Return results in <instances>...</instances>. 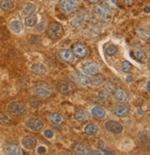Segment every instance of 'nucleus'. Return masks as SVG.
Returning <instances> with one entry per match:
<instances>
[{
	"label": "nucleus",
	"mask_w": 150,
	"mask_h": 155,
	"mask_svg": "<svg viewBox=\"0 0 150 155\" xmlns=\"http://www.w3.org/2000/svg\"><path fill=\"white\" fill-rule=\"evenodd\" d=\"M7 151L9 155H21L22 150L17 145H9L7 148Z\"/></svg>",
	"instance_id": "bb28decb"
},
{
	"label": "nucleus",
	"mask_w": 150,
	"mask_h": 155,
	"mask_svg": "<svg viewBox=\"0 0 150 155\" xmlns=\"http://www.w3.org/2000/svg\"><path fill=\"white\" fill-rule=\"evenodd\" d=\"M23 155H31V154H23Z\"/></svg>",
	"instance_id": "49530a36"
},
{
	"label": "nucleus",
	"mask_w": 150,
	"mask_h": 155,
	"mask_svg": "<svg viewBox=\"0 0 150 155\" xmlns=\"http://www.w3.org/2000/svg\"><path fill=\"white\" fill-rule=\"evenodd\" d=\"M101 150L106 154V155H116L114 152H112L111 150H107V149H105L104 147L103 148H101Z\"/></svg>",
	"instance_id": "58836bf2"
},
{
	"label": "nucleus",
	"mask_w": 150,
	"mask_h": 155,
	"mask_svg": "<svg viewBox=\"0 0 150 155\" xmlns=\"http://www.w3.org/2000/svg\"><path fill=\"white\" fill-rule=\"evenodd\" d=\"M37 151H38V154H40V155H44V154L46 153V147L41 146V147H39V148H38V150H37Z\"/></svg>",
	"instance_id": "4c0bfd02"
},
{
	"label": "nucleus",
	"mask_w": 150,
	"mask_h": 155,
	"mask_svg": "<svg viewBox=\"0 0 150 155\" xmlns=\"http://www.w3.org/2000/svg\"><path fill=\"white\" fill-rule=\"evenodd\" d=\"M133 54H134V57L135 58L136 60L140 61V62H145L146 59H147V55H146V53L143 50V49H140V48H136L133 51Z\"/></svg>",
	"instance_id": "f3484780"
},
{
	"label": "nucleus",
	"mask_w": 150,
	"mask_h": 155,
	"mask_svg": "<svg viewBox=\"0 0 150 155\" xmlns=\"http://www.w3.org/2000/svg\"><path fill=\"white\" fill-rule=\"evenodd\" d=\"M27 127L33 130V131H41L44 127V123L42 120H40L39 118H36V117H31L27 120L26 122Z\"/></svg>",
	"instance_id": "1a4fd4ad"
},
{
	"label": "nucleus",
	"mask_w": 150,
	"mask_h": 155,
	"mask_svg": "<svg viewBox=\"0 0 150 155\" xmlns=\"http://www.w3.org/2000/svg\"><path fill=\"white\" fill-rule=\"evenodd\" d=\"M46 33L47 36L50 39H52V40H59V39L62 37L64 33V30L61 24L58 22H51L47 27Z\"/></svg>",
	"instance_id": "f257e3e1"
},
{
	"label": "nucleus",
	"mask_w": 150,
	"mask_h": 155,
	"mask_svg": "<svg viewBox=\"0 0 150 155\" xmlns=\"http://www.w3.org/2000/svg\"><path fill=\"white\" fill-rule=\"evenodd\" d=\"M72 54H74V56L84 58L90 54V49L86 45L83 43H76L72 46Z\"/></svg>",
	"instance_id": "39448f33"
},
{
	"label": "nucleus",
	"mask_w": 150,
	"mask_h": 155,
	"mask_svg": "<svg viewBox=\"0 0 150 155\" xmlns=\"http://www.w3.org/2000/svg\"><path fill=\"white\" fill-rule=\"evenodd\" d=\"M99 128L96 125V124H88L85 127H84V132L87 134V135H90V136H95L97 134Z\"/></svg>",
	"instance_id": "4be33fe9"
},
{
	"label": "nucleus",
	"mask_w": 150,
	"mask_h": 155,
	"mask_svg": "<svg viewBox=\"0 0 150 155\" xmlns=\"http://www.w3.org/2000/svg\"><path fill=\"white\" fill-rule=\"evenodd\" d=\"M114 97H115V100L118 104H124L126 103H128L129 101V94L128 92L123 90V89H117L115 91L114 93Z\"/></svg>",
	"instance_id": "9b49d317"
},
{
	"label": "nucleus",
	"mask_w": 150,
	"mask_h": 155,
	"mask_svg": "<svg viewBox=\"0 0 150 155\" xmlns=\"http://www.w3.org/2000/svg\"><path fill=\"white\" fill-rule=\"evenodd\" d=\"M10 28L11 30L16 32V33H19V32H21L23 29V25L22 23V21H14L10 23Z\"/></svg>",
	"instance_id": "a878e982"
},
{
	"label": "nucleus",
	"mask_w": 150,
	"mask_h": 155,
	"mask_svg": "<svg viewBox=\"0 0 150 155\" xmlns=\"http://www.w3.org/2000/svg\"><path fill=\"white\" fill-rule=\"evenodd\" d=\"M0 124L10 125V124H12V120L8 114H6L3 112H0Z\"/></svg>",
	"instance_id": "c85d7f7f"
},
{
	"label": "nucleus",
	"mask_w": 150,
	"mask_h": 155,
	"mask_svg": "<svg viewBox=\"0 0 150 155\" xmlns=\"http://www.w3.org/2000/svg\"><path fill=\"white\" fill-rule=\"evenodd\" d=\"M145 10H146V11H145L146 13H149V7H147V8H146V9H145Z\"/></svg>",
	"instance_id": "37998d69"
},
{
	"label": "nucleus",
	"mask_w": 150,
	"mask_h": 155,
	"mask_svg": "<svg viewBox=\"0 0 150 155\" xmlns=\"http://www.w3.org/2000/svg\"><path fill=\"white\" fill-rule=\"evenodd\" d=\"M74 118H75V120H77L79 122L86 121L89 118V113L87 111H84V110L77 111L74 114Z\"/></svg>",
	"instance_id": "a211bd4d"
},
{
	"label": "nucleus",
	"mask_w": 150,
	"mask_h": 155,
	"mask_svg": "<svg viewBox=\"0 0 150 155\" xmlns=\"http://www.w3.org/2000/svg\"><path fill=\"white\" fill-rule=\"evenodd\" d=\"M104 82V78L102 76H95V78L91 81V83L95 86H100Z\"/></svg>",
	"instance_id": "2f4dec72"
},
{
	"label": "nucleus",
	"mask_w": 150,
	"mask_h": 155,
	"mask_svg": "<svg viewBox=\"0 0 150 155\" xmlns=\"http://www.w3.org/2000/svg\"><path fill=\"white\" fill-rule=\"evenodd\" d=\"M60 155H70V154H68V153H61Z\"/></svg>",
	"instance_id": "a18cd8bd"
},
{
	"label": "nucleus",
	"mask_w": 150,
	"mask_h": 155,
	"mask_svg": "<svg viewBox=\"0 0 150 155\" xmlns=\"http://www.w3.org/2000/svg\"><path fill=\"white\" fill-rule=\"evenodd\" d=\"M49 120L50 122L55 126H60L64 123V117L58 113H53L49 115Z\"/></svg>",
	"instance_id": "2eb2a0df"
},
{
	"label": "nucleus",
	"mask_w": 150,
	"mask_h": 155,
	"mask_svg": "<svg viewBox=\"0 0 150 155\" xmlns=\"http://www.w3.org/2000/svg\"><path fill=\"white\" fill-rule=\"evenodd\" d=\"M32 71L35 75H44L46 72V68L43 64H35L32 67Z\"/></svg>",
	"instance_id": "412c9836"
},
{
	"label": "nucleus",
	"mask_w": 150,
	"mask_h": 155,
	"mask_svg": "<svg viewBox=\"0 0 150 155\" xmlns=\"http://www.w3.org/2000/svg\"><path fill=\"white\" fill-rule=\"evenodd\" d=\"M105 53L108 56H112V55H114L116 53H117V47L113 45H108L106 49H105Z\"/></svg>",
	"instance_id": "c756f323"
},
{
	"label": "nucleus",
	"mask_w": 150,
	"mask_h": 155,
	"mask_svg": "<svg viewBox=\"0 0 150 155\" xmlns=\"http://www.w3.org/2000/svg\"><path fill=\"white\" fill-rule=\"evenodd\" d=\"M92 114L95 116L96 118L102 119L106 116V111L104 108H102L100 106H96L92 109Z\"/></svg>",
	"instance_id": "6ab92c4d"
},
{
	"label": "nucleus",
	"mask_w": 150,
	"mask_h": 155,
	"mask_svg": "<svg viewBox=\"0 0 150 155\" xmlns=\"http://www.w3.org/2000/svg\"><path fill=\"white\" fill-rule=\"evenodd\" d=\"M16 6V0H2L0 2V8L4 11H11Z\"/></svg>",
	"instance_id": "dca6fc26"
},
{
	"label": "nucleus",
	"mask_w": 150,
	"mask_h": 155,
	"mask_svg": "<svg viewBox=\"0 0 150 155\" xmlns=\"http://www.w3.org/2000/svg\"><path fill=\"white\" fill-rule=\"evenodd\" d=\"M132 68H133V65L131 64L129 61H124V62H122L121 69H122V71H123V72L128 73V72H130L131 70H132Z\"/></svg>",
	"instance_id": "72a5a7b5"
},
{
	"label": "nucleus",
	"mask_w": 150,
	"mask_h": 155,
	"mask_svg": "<svg viewBox=\"0 0 150 155\" xmlns=\"http://www.w3.org/2000/svg\"><path fill=\"white\" fill-rule=\"evenodd\" d=\"M8 112L14 116H23L26 114V108L21 102H12L8 105Z\"/></svg>",
	"instance_id": "20e7f679"
},
{
	"label": "nucleus",
	"mask_w": 150,
	"mask_h": 155,
	"mask_svg": "<svg viewBox=\"0 0 150 155\" xmlns=\"http://www.w3.org/2000/svg\"><path fill=\"white\" fill-rule=\"evenodd\" d=\"M37 21H38V18H37V17L35 15L27 16L25 18V25L28 27H33L36 25Z\"/></svg>",
	"instance_id": "cd10ccee"
},
{
	"label": "nucleus",
	"mask_w": 150,
	"mask_h": 155,
	"mask_svg": "<svg viewBox=\"0 0 150 155\" xmlns=\"http://www.w3.org/2000/svg\"><path fill=\"white\" fill-rule=\"evenodd\" d=\"M44 135H45V137L46 138H47V139H51L52 137H53V132L51 131V130H49V129H47V130H46L45 132H44Z\"/></svg>",
	"instance_id": "e433bc0d"
},
{
	"label": "nucleus",
	"mask_w": 150,
	"mask_h": 155,
	"mask_svg": "<svg viewBox=\"0 0 150 155\" xmlns=\"http://www.w3.org/2000/svg\"><path fill=\"white\" fill-rule=\"evenodd\" d=\"M83 71L85 75L96 76L99 73V68L94 62H86L83 65Z\"/></svg>",
	"instance_id": "0eeeda50"
},
{
	"label": "nucleus",
	"mask_w": 150,
	"mask_h": 155,
	"mask_svg": "<svg viewBox=\"0 0 150 155\" xmlns=\"http://www.w3.org/2000/svg\"><path fill=\"white\" fill-rule=\"evenodd\" d=\"M32 91L34 95L42 97V98H47V97L51 96L53 93L52 87L46 82H40L38 84H36L33 87Z\"/></svg>",
	"instance_id": "f03ea898"
},
{
	"label": "nucleus",
	"mask_w": 150,
	"mask_h": 155,
	"mask_svg": "<svg viewBox=\"0 0 150 155\" xmlns=\"http://www.w3.org/2000/svg\"><path fill=\"white\" fill-rule=\"evenodd\" d=\"M147 92H149V82H147Z\"/></svg>",
	"instance_id": "c03bdc74"
},
{
	"label": "nucleus",
	"mask_w": 150,
	"mask_h": 155,
	"mask_svg": "<svg viewBox=\"0 0 150 155\" xmlns=\"http://www.w3.org/2000/svg\"><path fill=\"white\" fill-rule=\"evenodd\" d=\"M82 23H83V19L81 18H80V19H78V18H76L71 21V25L73 27H79V26L82 25Z\"/></svg>",
	"instance_id": "f704fd0d"
},
{
	"label": "nucleus",
	"mask_w": 150,
	"mask_h": 155,
	"mask_svg": "<svg viewBox=\"0 0 150 155\" xmlns=\"http://www.w3.org/2000/svg\"><path fill=\"white\" fill-rule=\"evenodd\" d=\"M127 81H133V77L132 76H128L127 77Z\"/></svg>",
	"instance_id": "a19ab883"
},
{
	"label": "nucleus",
	"mask_w": 150,
	"mask_h": 155,
	"mask_svg": "<svg viewBox=\"0 0 150 155\" xmlns=\"http://www.w3.org/2000/svg\"><path fill=\"white\" fill-rule=\"evenodd\" d=\"M89 2H91V3H97L99 0H88Z\"/></svg>",
	"instance_id": "79ce46f5"
},
{
	"label": "nucleus",
	"mask_w": 150,
	"mask_h": 155,
	"mask_svg": "<svg viewBox=\"0 0 150 155\" xmlns=\"http://www.w3.org/2000/svg\"><path fill=\"white\" fill-rule=\"evenodd\" d=\"M114 114L119 117H126L130 114V109L126 106H120L115 110Z\"/></svg>",
	"instance_id": "5701e85b"
},
{
	"label": "nucleus",
	"mask_w": 150,
	"mask_h": 155,
	"mask_svg": "<svg viewBox=\"0 0 150 155\" xmlns=\"http://www.w3.org/2000/svg\"><path fill=\"white\" fill-rule=\"evenodd\" d=\"M105 90L107 91L108 92L112 91L114 90V84L112 83V82H107V83L106 84V86H105Z\"/></svg>",
	"instance_id": "c9c22d12"
},
{
	"label": "nucleus",
	"mask_w": 150,
	"mask_h": 155,
	"mask_svg": "<svg viewBox=\"0 0 150 155\" xmlns=\"http://www.w3.org/2000/svg\"><path fill=\"white\" fill-rule=\"evenodd\" d=\"M60 8L68 15L75 13L78 9L79 2L78 0H60Z\"/></svg>",
	"instance_id": "7ed1b4c3"
},
{
	"label": "nucleus",
	"mask_w": 150,
	"mask_h": 155,
	"mask_svg": "<svg viewBox=\"0 0 150 155\" xmlns=\"http://www.w3.org/2000/svg\"><path fill=\"white\" fill-rule=\"evenodd\" d=\"M95 12L99 18H108L111 16V9L108 7H107L105 4L97 5L95 7Z\"/></svg>",
	"instance_id": "9d476101"
},
{
	"label": "nucleus",
	"mask_w": 150,
	"mask_h": 155,
	"mask_svg": "<svg viewBox=\"0 0 150 155\" xmlns=\"http://www.w3.org/2000/svg\"><path fill=\"white\" fill-rule=\"evenodd\" d=\"M59 55H60V57L61 58V60L64 61V62H66V63L71 64V63L74 61V54H73L72 52L70 51V50L61 49V50H60V52H59Z\"/></svg>",
	"instance_id": "f8f14e48"
},
{
	"label": "nucleus",
	"mask_w": 150,
	"mask_h": 155,
	"mask_svg": "<svg viewBox=\"0 0 150 155\" xmlns=\"http://www.w3.org/2000/svg\"><path fill=\"white\" fill-rule=\"evenodd\" d=\"M137 35L139 38H141L144 41H148L149 37H150V33H149V29L147 28H140L137 31Z\"/></svg>",
	"instance_id": "b1692460"
},
{
	"label": "nucleus",
	"mask_w": 150,
	"mask_h": 155,
	"mask_svg": "<svg viewBox=\"0 0 150 155\" xmlns=\"http://www.w3.org/2000/svg\"><path fill=\"white\" fill-rule=\"evenodd\" d=\"M76 81L82 86H88L91 84V80L87 77V75H84V74H77Z\"/></svg>",
	"instance_id": "aec40b11"
},
{
	"label": "nucleus",
	"mask_w": 150,
	"mask_h": 155,
	"mask_svg": "<svg viewBox=\"0 0 150 155\" xmlns=\"http://www.w3.org/2000/svg\"><path fill=\"white\" fill-rule=\"evenodd\" d=\"M88 155H102V153L98 150H90V152L88 153Z\"/></svg>",
	"instance_id": "ea45409f"
},
{
	"label": "nucleus",
	"mask_w": 150,
	"mask_h": 155,
	"mask_svg": "<svg viewBox=\"0 0 150 155\" xmlns=\"http://www.w3.org/2000/svg\"><path fill=\"white\" fill-rule=\"evenodd\" d=\"M104 4L110 9H115L117 8L118 0H104Z\"/></svg>",
	"instance_id": "473e14b6"
},
{
	"label": "nucleus",
	"mask_w": 150,
	"mask_h": 155,
	"mask_svg": "<svg viewBox=\"0 0 150 155\" xmlns=\"http://www.w3.org/2000/svg\"><path fill=\"white\" fill-rule=\"evenodd\" d=\"M22 146L27 149V150H33L35 147H36V144H37V140L35 138L32 137V136H26L22 139Z\"/></svg>",
	"instance_id": "ddd939ff"
},
{
	"label": "nucleus",
	"mask_w": 150,
	"mask_h": 155,
	"mask_svg": "<svg viewBox=\"0 0 150 155\" xmlns=\"http://www.w3.org/2000/svg\"><path fill=\"white\" fill-rule=\"evenodd\" d=\"M105 127L107 131L113 133V134H120L123 130V127L120 123H118L114 120L107 121L105 123Z\"/></svg>",
	"instance_id": "6e6552de"
},
{
	"label": "nucleus",
	"mask_w": 150,
	"mask_h": 155,
	"mask_svg": "<svg viewBox=\"0 0 150 155\" xmlns=\"http://www.w3.org/2000/svg\"><path fill=\"white\" fill-rule=\"evenodd\" d=\"M35 10H36V7L33 4H32V3H29V4L25 5L24 8H22V12L26 16L33 15V13L35 12Z\"/></svg>",
	"instance_id": "393cba45"
},
{
	"label": "nucleus",
	"mask_w": 150,
	"mask_h": 155,
	"mask_svg": "<svg viewBox=\"0 0 150 155\" xmlns=\"http://www.w3.org/2000/svg\"><path fill=\"white\" fill-rule=\"evenodd\" d=\"M58 88H59L60 92H61L62 94H69L76 90V85H75V83L72 81H61L59 83Z\"/></svg>",
	"instance_id": "423d86ee"
},
{
	"label": "nucleus",
	"mask_w": 150,
	"mask_h": 155,
	"mask_svg": "<svg viewBox=\"0 0 150 155\" xmlns=\"http://www.w3.org/2000/svg\"><path fill=\"white\" fill-rule=\"evenodd\" d=\"M73 151L77 155H88V153L90 152V149L88 146L80 143V144H76L73 147Z\"/></svg>",
	"instance_id": "4468645a"
},
{
	"label": "nucleus",
	"mask_w": 150,
	"mask_h": 155,
	"mask_svg": "<svg viewBox=\"0 0 150 155\" xmlns=\"http://www.w3.org/2000/svg\"><path fill=\"white\" fill-rule=\"evenodd\" d=\"M98 98H99V100L102 101V102L107 101V100L109 98V92H108L107 91H106L105 89L99 91V92H98Z\"/></svg>",
	"instance_id": "7c9ffc66"
}]
</instances>
